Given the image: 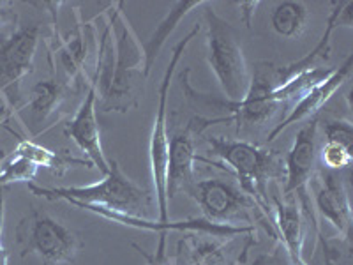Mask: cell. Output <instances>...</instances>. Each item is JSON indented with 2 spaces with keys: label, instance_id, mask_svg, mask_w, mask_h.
<instances>
[{
  "label": "cell",
  "instance_id": "obj_9",
  "mask_svg": "<svg viewBox=\"0 0 353 265\" xmlns=\"http://www.w3.org/2000/svg\"><path fill=\"white\" fill-rule=\"evenodd\" d=\"M39 27L34 23L18 27L11 36L0 41V92L9 106L20 101V85L34 71Z\"/></svg>",
  "mask_w": 353,
  "mask_h": 265
},
{
  "label": "cell",
  "instance_id": "obj_3",
  "mask_svg": "<svg viewBox=\"0 0 353 265\" xmlns=\"http://www.w3.org/2000/svg\"><path fill=\"white\" fill-rule=\"evenodd\" d=\"M110 170L105 179L88 186H71V188H41L28 184V189L44 200H62L68 204H88L101 205L110 210L131 216L147 217L152 207V197L147 189H141L134 181H131L117 159H108Z\"/></svg>",
  "mask_w": 353,
  "mask_h": 265
},
{
  "label": "cell",
  "instance_id": "obj_8",
  "mask_svg": "<svg viewBox=\"0 0 353 265\" xmlns=\"http://www.w3.org/2000/svg\"><path fill=\"white\" fill-rule=\"evenodd\" d=\"M318 138V117H313L304 128L299 129L297 138L293 141L288 156L285 157V188L283 195L285 198H293L302 210L304 219L313 221V228L320 235L316 214H314L313 200L309 184L316 173V147Z\"/></svg>",
  "mask_w": 353,
  "mask_h": 265
},
{
  "label": "cell",
  "instance_id": "obj_4",
  "mask_svg": "<svg viewBox=\"0 0 353 265\" xmlns=\"http://www.w3.org/2000/svg\"><path fill=\"white\" fill-rule=\"evenodd\" d=\"M207 25V62L216 75L217 84L228 101H241L245 96L251 81L248 62L237 30L217 14L212 8L205 9Z\"/></svg>",
  "mask_w": 353,
  "mask_h": 265
},
{
  "label": "cell",
  "instance_id": "obj_16",
  "mask_svg": "<svg viewBox=\"0 0 353 265\" xmlns=\"http://www.w3.org/2000/svg\"><path fill=\"white\" fill-rule=\"evenodd\" d=\"M207 4H209V2H205V0H182V2H175V4L172 6V9H170V11L166 12V17L159 21V25L156 27L152 36L149 37V41L141 44V48H143L145 75H147V77H149L150 71H152L161 50L165 48L166 41H168V37L175 32V28L179 27V23L188 17L189 12H193L194 9Z\"/></svg>",
  "mask_w": 353,
  "mask_h": 265
},
{
  "label": "cell",
  "instance_id": "obj_24",
  "mask_svg": "<svg viewBox=\"0 0 353 265\" xmlns=\"http://www.w3.org/2000/svg\"><path fill=\"white\" fill-rule=\"evenodd\" d=\"M159 235H161L159 246H157V251L154 255L147 253V251L138 244H132V248L137 249L147 265H176L175 262H172L168 257H166V232L159 233Z\"/></svg>",
  "mask_w": 353,
  "mask_h": 265
},
{
  "label": "cell",
  "instance_id": "obj_12",
  "mask_svg": "<svg viewBox=\"0 0 353 265\" xmlns=\"http://www.w3.org/2000/svg\"><path fill=\"white\" fill-rule=\"evenodd\" d=\"M352 64H353V57L350 53L345 59L339 68H334L332 71L327 75L321 81H318L316 85H313L311 88H307L304 94H302L301 101L297 105L293 106L292 112L283 119L272 131L269 132L267 140L272 141L276 140L283 131L290 128L293 124H299V122L305 121V119H313V117H318V113L321 112V108L325 106L327 101L334 96V94L343 87V85L348 81L350 75H352Z\"/></svg>",
  "mask_w": 353,
  "mask_h": 265
},
{
  "label": "cell",
  "instance_id": "obj_7",
  "mask_svg": "<svg viewBox=\"0 0 353 265\" xmlns=\"http://www.w3.org/2000/svg\"><path fill=\"white\" fill-rule=\"evenodd\" d=\"M185 193L196 202L203 219L216 225L254 226V213L260 209L239 186L225 179H205L193 182Z\"/></svg>",
  "mask_w": 353,
  "mask_h": 265
},
{
  "label": "cell",
  "instance_id": "obj_17",
  "mask_svg": "<svg viewBox=\"0 0 353 265\" xmlns=\"http://www.w3.org/2000/svg\"><path fill=\"white\" fill-rule=\"evenodd\" d=\"M12 153L30 159L37 168L44 166V168L52 170L59 177H64L71 168H94L92 163L85 157H74L68 153H55V150L23 137L18 140L17 149Z\"/></svg>",
  "mask_w": 353,
  "mask_h": 265
},
{
  "label": "cell",
  "instance_id": "obj_10",
  "mask_svg": "<svg viewBox=\"0 0 353 265\" xmlns=\"http://www.w3.org/2000/svg\"><path fill=\"white\" fill-rule=\"evenodd\" d=\"M309 191H313L311 200H313L318 226L320 221H323L336 230L339 239L348 242L352 235V205H350L348 189L341 177L325 170L316 172Z\"/></svg>",
  "mask_w": 353,
  "mask_h": 265
},
{
  "label": "cell",
  "instance_id": "obj_28",
  "mask_svg": "<svg viewBox=\"0 0 353 265\" xmlns=\"http://www.w3.org/2000/svg\"><path fill=\"white\" fill-rule=\"evenodd\" d=\"M8 258V253L4 251V246H2V239H0V265H2V262Z\"/></svg>",
  "mask_w": 353,
  "mask_h": 265
},
{
  "label": "cell",
  "instance_id": "obj_18",
  "mask_svg": "<svg viewBox=\"0 0 353 265\" xmlns=\"http://www.w3.org/2000/svg\"><path fill=\"white\" fill-rule=\"evenodd\" d=\"M69 96L68 85L57 80H41L30 90L27 110H30L37 122H44L46 119L62 108L64 101Z\"/></svg>",
  "mask_w": 353,
  "mask_h": 265
},
{
  "label": "cell",
  "instance_id": "obj_29",
  "mask_svg": "<svg viewBox=\"0 0 353 265\" xmlns=\"http://www.w3.org/2000/svg\"><path fill=\"white\" fill-rule=\"evenodd\" d=\"M0 239H2V233H0Z\"/></svg>",
  "mask_w": 353,
  "mask_h": 265
},
{
  "label": "cell",
  "instance_id": "obj_21",
  "mask_svg": "<svg viewBox=\"0 0 353 265\" xmlns=\"http://www.w3.org/2000/svg\"><path fill=\"white\" fill-rule=\"evenodd\" d=\"M37 173V166L27 157L12 153L4 163H0V184H14V182H30Z\"/></svg>",
  "mask_w": 353,
  "mask_h": 265
},
{
  "label": "cell",
  "instance_id": "obj_19",
  "mask_svg": "<svg viewBox=\"0 0 353 265\" xmlns=\"http://www.w3.org/2000/svg\"><path fill=\"white\" fill-rule=\"evenodd\" d=\"M309 21V9L304 2L285 0L274 8L270 14V25L277 36L286 39H297L304 34Z\"/></svg>",
  "mask_w": 353,
  "mask_h": 265
},
{
  "label": "cell",
  "instance_id": "obj_14",
  "mask_svg": "<svg viewBox=\"0 0 353 265\" xmlns=\"http://www.w3.org/2000/svg\"><path fill=\"white\" fill-rule=\"evenodd\" d=\"M276 225L281 233V244L292 265H307L304 260V216L293 198L274 197Z\"/></svg>",
  "mask_w": 353,
  "mask_h": 265
},
{
  "label": "cell",
  "instance_id": "obj_1",
  "mask_svg": "<svg viewBox=\"0 0 353 265\" xmlns=\"http://www.w3.org/2000/svg\"><path fill=\"white\" fill-rule=\"evenodd\" d=\"M122 8L124 4H115L110 11V21L101 37L94 72L97 99L103 112L128 113L137 108L147 80L143 48Z\"/></svg>",
  "mask_w": 353,
  "mask_h": 265
},
{
  "label": "cell",
  "instance_id": "obj_5",
  "mask_svg": "<svg viewBox=\"0 0 353 265\" xmlns=\"http://www.w3.org/2000/svg\"><path fill=\"white\" fill-rule=\"evenodd\" d=\"M14 235L21 257L34 255L53 265L71 264L83 248L80 233L39 209H32L21 217Z\"/></svg>",
  "mask_w": 353,
  "mask_h": 265
},
{
  "label": "cell",
  "instance_id": "obj_6",
  "mask_svg": "<svg viewBox=\"0 0 353 265\" xmlns=\"http://www.w3.org/2000/svg\"><path fill=\"white\" fill-rule=\"evenodd\" d=\"M200 25H194L188 32L184 39L173 46L172 57H170L168 68H166L163 80L159 85V101H157L156 117H154L152 135L149 141V161H150V173H152L154 182V197H156L157 210H159L161 223H168V195H166V168H168V149H170V138H168V96L170 87H172L173 75H175L176 64L181 62L182 55L185 53L191 41L200 32Z\"/></svg>",
  "mask_w": 353,
  "mask_h": 265
},
{
  "label": "cell",
  "instance_id": "obj_20",
  "mask_svg": "<svg viewBox=\"0 0 353 265\" xmlns=\"http://www.w3.org/2000/svg\"><path fill=\"white\" fill-rule=\"evenodd\" d=\"M61 59L65 72L71 80H77L85 71V61H87V37L83 30L78 25L74 32L71 34V39L62 43Z\"/></svg>",
  "mask_w": 353,
  "mask_h": 265
},
{
  "label": "cell",
  "instance_id": "obj_26",
  "mask_svg": "<svg viewBox=\"0 0 353 265\" xmlns=\"http://www.w3.org/2000/svg\"><path fill=\"white\" fill-rule=\"evenodd\" d=\"M258 6H260V2H241V4H239V9H241V20L244 21V25L248 28H251V23H253L254 12H256Z\"/></svg>",
  "mask_w": 353,
  "mask_h": 265
},
{
  "label": "cell",
  "instance_id": "obj_22",
  "mask_svg": "<svg viewBox=\"0 0 353 265\" xmlns=\"http://www.w3.org/2000/svg\"><path fill=\"white\" fill-rule=\"evenodd\" d=\"M325 132L327 144L341 145L345 149H353V128L352 121L348 119H334V121L325 122Z\"/></svg>",
  "mask_w": 353,
  "mask_h": 265
},
{
  "label": "cell",
  "instance_id": "obj_11",
  "mask_svg": "<svg viewBox=\"0 0 353 265\" xmlns=\"http://www.w3.org/2000/svg\"><path fill=\"white\" fill-rule=\"evenodd\" d=\"M88 90L81 101L80 108L77 113L69 119V122L64 128V135L71 138L78 145V149L87 156V159L94 165V168L99 170L101 173H108L110 165L108 157L103 150L101 144V131L97 124V84L96 80L88 81Z\"/></svg>",
  "mask_w": 353,
  "mask_h": 265
},
{
  "label": "cell",
  "instance_id": "obj_27",
  "mask_svg": "<svg viewBox=\"0 0 353 265\" xmlns=\"http://www.w3.org/2000/svg\"><path fill=\"white\" fill-rule=\"evenodd\" d=\"M9 17H11V11H9V9H6L4 4H0V25L6 23Z\"/></svg>",
  "mask_w": 353,
  "mask_h": 265
},
{
  "label": "cell",
  "instance_id": "obj_13",
  "mask_svg": "<svg viewBox=\"0 0 353 265\" xmlns=\"http://www.w3.org/2000/svg\"><path fill=\"white\" fill-rule=\"evenodd\" d=\"M194 135H196V131L188 122L185 128L176 131L170 141L168 168H166L168 200H172L182 189L185 191L194 182V170H196L198 163Z\"/></svg>",
  "mask_w": 353,
  "mask_h": 265
},
{
  "label": "cell",
  "instance_id": "obj_2",
  "mask_svg": "<svg viewBox=\"0 0 353 265\" xmlns=\"http://www.w3.org/2000/svg\"><path fill=\"white\" fill-rule=\"evenodd\" d=\"M205 141L209 144V153L235 173L242 191L253 198L260 210L269 214V182L285 179L281 154L251 141L228 140L225 137H207Z\"/></svg>",
  "mask_w": 353,
  "mask_h": 265
},
{
  "label": "cell",
  "instance_id": "obj_25",
  "mask_svg": "<svg viewBox=\"0 0 353 265\" xmlns=\"http://www.w3.org/2000/svg\"><path fill=\"white\" fill-rule=\"evenodd\" d=\"M254 265H288V260L281 255V246L274 248L272 253H265L254 260Z\"/></svg>",
  "mask_w": 353,
  "mask_h": 265
},
{
  "label": "cell",
  "instance_id": "obj_23",
  "mask_svg": "<svg viewBox=\"0 0 353 265\" xmlns=\"http://www.w3.org/2000/svg\"><path fill=\"white\" fill-rule=\"evenodd\" d=\"M321 161H323V166H327L329 170H343L350 168L352 166V150L345 149L341 145L336 144H323L321 147Z\"/></svg>",
  "mask_w": 353,
  "mask_h": 265
},
{
  "label": "cell",
  "instance_id": "obj_15",
  "mask_svg": "<svg viewBox=\"0 0 353 265\" xmlns=\"http://www.w3.org/2000/svg\"><path fill=\"white\" fill-rule=\"evenodd\" d=\"M235 239V237H232ZM228 239V242L232 241ZM228 242L205 241L201 233L198 235H188L179 242V246L185 248V262L189 265H242L248 258L249 248L242 249L239 255L230 251Z\"/></svg>",
  "mask_w": 353,
  "mask_h": 265
}]
</instances>
